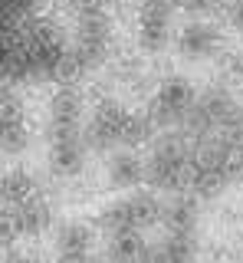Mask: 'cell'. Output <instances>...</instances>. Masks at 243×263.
Returning <instances> with one entry per match:
<instances>
[{
  "mask_svg": "<svg viewBox=\"0 0 243 263\" xmlns=\"http://www.w3.org/2000/svg\"><path fill=\"white\" fill-rule=\"evenodd\" d=\"M145 181L151 184V191L188 194V184H191V142L177 128L158 132V135L148 142Z\"/></svg>",
  "mask_w": 243,
  "mask_h": 263,
  "instance_id": "6da1fadb",
  "label": "cell"
},
{
  "mask_svg": "<svg viewBox=\"0 0 243 263\" xmlns=\"http://www.w3.org/2000/svg\"><path fill=\"white\" fill-rule=\"evenodd\" d=\"M112 16L102 0H76V23H72L69 53L79 63L83 76L95 72L112 53Z\"/></svg>",
  "mask_w": 243,
  "mask_h": 263,
  "instance_id": "7a4b0ae2",
  "label": "cell"
},
{
  "mask_svg": "<svg viewBox=\"0 0 243 263\" xmlns=\"http://www.w3.org/2000/svg\"><path fill=\"white\" fill-rule=\"evenodd\" d=\"M194 86L184 76H168L161 79V86L155 89V96L148 99V109L145 115L151 119V125L158 132H171V128H181L184 115L191 112L194 105Z\"/></svg>",
  "mask_w": 243,
  "mask_h": 263,
  "instance_id": "3957f363",
  "label": "cell"
},
{
  "mask_svg": "<svg viewBox=\"0 0 243 263\" xmlns=\"http://www.w3.org/2000/svg\"><path fill=\"white\" fill-rule=\"evenodd\" d=\"M125 122H128V112L121 109L112 96H102L95 99L92 105V115L83 125V142L89 152H99V155H109L121 148V132H125Z\"/></svg>",
  "mask_w": 243,
  "mask_h": 263,
  "instance_id": "277c9868",
  "label": "cell"
},
{
  "mask_svg": "<svg viewBox=\"0 0 243 263\" xmlns=\"http://www.w3.org/2000/svg\"><path fill=\"white\" fill-rule=\"evenodd\" d=\"M174 40L171 0H138V53L161 56Z\"/></svg>",
  "mask_w": 243,
  "mask_h": 263,
  "instance_id": "5b68a950",
  "label": "cell"
},
{
  "mask_svg": "<svg viewBox=\"0 0 243 263\" xmlns=\"http://www.w3.org/2000/svg\"><path fill=\"white\" fill-rule=\"evenodd\" d=\"M86 125V96L76 82H63L50 99L46 109V135L50 138H66V135H83Z\"/></svg>",
  "mask_w": 243,
  "mask_h": 263,
  "instance_id": "8992f818",
  "label": "cell"
},
{
  "mask_svg": "<svg viewBox=\"0 0 243 263\" xmlns=\"http://www.w3.org/2000/svg\"><path fill=\"white\" fill-rule=\"evenodd\" d=\"M174 43H177V56L184 63H207L214 56H220L224 33L214 20H191L181 27Z\"/></svg>",
  "mask_w": 243,
  "mask_h": 263,
  "instance_id": "52a82bcc",
  "label": "cell"
},
{
  "mask_svg": "<svg viewBox=\"0 0 243 263\" xmlns=\"http://www.w3.org/2000/svg\"><path fill=\"white\" fill-rule=\"evenodd\" d=\"M89 161V148L83 142V135H66V138H50V155H46V164H50L53 178L59 181H72L86 171Z\"/></svg>",
  "mask_w": 243,
  "mask_h": 263,
  "instance_id": "ba28073f",
  "label": "cell"
},
{
  "mask_svg": "<svg viewBox=\"0 0 243 263\" xmlns=\"http://www.w3.org/2000/svg\"><path fill=\"white\" fill-rule=\"evenodd\" d=\"M13 227H17L20 237H43L50 234L53 224H56V214H53V204L46 201L43 194H30L27 201H20L17 208H13Z\"/></svg>",
  "mask_w": 243,
  "mask_h": 263,
  "instance_id": "9c48e42d",
  "label": "cell"
},
{
  "mask_svg": "<svg viewBox=\"0 0 243 263\" xmlns=\"http://www.w3.org/2000/svg\"><path fill=\"white\" fill-rule=\"evenodd\" d=\"M145 181V158L132 148H115L105 155V184L115 191H135Z\"/></svg>",
  "mask_w": 243,
  "mask_h": 263,
  "instance_id": "30bf717a",
  "label": "cell"
},
{
  "mask_svg": "<svg viewBox=\"0 0 243 263\" xmlns=\"http://www.w3.org/2000/svg\"><path fill=\"white\" fill-rule=\"evenodd\" d=\"M53 250L59 263H83L92 250V227L83 224V220H63L56 227Z\"/></svg>",
  "mask_w": 243,
  "mask_h": 263,
  "instance_id": "8fae6325",
  "label": "cell"
},
{
  "mask_svg": "<svg viewBox=\"0 0 243 263\" xmlns=\"http://www.w3.org/2000/svg\"><path fill=\"white\" fill-rule=\"evenodd\" d=\"M197 197L194 194H171L161 204V227L165 234H197Z\"/></svg>",
  "mask_w": 243,
  "mask_h": 263,
  "instance_id": "7c38bea8",
  "label": "cell"
},
{
  "mask_svg": "<svg viewBox=\"0 0 243 263\" xmlns=\"http://www.w3.org/2000/svg\"><path fill=\"white\" fill-rule=\"evenodd\" d=\"M95 227H99L105 237H118V234H132V230H138L128 197H118V201L105 204V208L95 214Z\"/></svg>",
  "mask_w": 243,
  "mask_h": 263,
  "instance_id": "4fadbf2b",
  "label": "cell"
},
{
  "mask_svg": "<svg viewBox=\"0 0 243 263\" xmlns=\"http://www.w3.org/2000/svg\"><path fill=\"white\" fill-rule=\"evenodd\" d=\"M145 247L148 243L141 240V230L118 234V237H105V260L109 263H141Z\"/></svg>",
  "mask_w": 243,
  "mask_h": 263,
  "instance_id": "5bb4252c",
  "label": "cell"
},
{
  "mask_svg": "<svg viewBox=\"0 0 243 263\" xmlns=\"http://www.w3.org/2000/svg\"><path fill=\"white\" fill-rule=\"evenodd\" d=\"M30 194H36V181H33L30 171L10 168V171H4V175H0V197H4L7 204H13V208H17V204L27 201Z\"/></svg>",
  "mask_w": 243,
  "mask_h": 263,
  "instance_id": "9a60e30c",
  "label": "cell"
},
{
  "mask_svg": "<svg viewBox=\"0 0 243 263\" xmlns=\"http://www.w3.org/2000/svg\"><path fill=\"white\" fill-rule=\"evenodd\" d=\"M128 204H132V214H135V224H138V230L145 227H155L161 224V197L158 191H135V194H128Z\"/></svg>",
  "mask_w": 243,
  "mask_h": 263,
  "instance_id": "2e32d148",
  "label": "cell"
},
{
  "mask_svg": "<svg viewBox=\"0 0 243 263\" xmlns=\"http://www.w3.org/2000/svg\"><path fill=\"white\" fill-rule=\"evenodd\" d=\"M158 243H161V250H165L168 263H194L197 253H200L197 234H165Z\"/></svg>",
  "mask_w": 243,
  "mask_h": 263,
  "instance_id": "e0dca14e",
  "label": "cell"
},
{
  "mask_svg": "<svg viewBox=\"0 0 243 263\" xmlns=\"http://www.w3.org/2000/svg\"><path fill=\"white\" fill-rule=\"evenodd\" d=\"M27 148H30L27 122H23V119L0 122V155H4V158H20Z\"/></svg>",
  "mask_w": 243,
  "mask_h": 263,
  "instance_id": "ac0fdd59",
  "label": "cell"
},
{
  "mask_svg": "<svg viewBox=\"0 0 243 263\" xmlns=\"http://www.w3.org/2000/svg\"><path fill=\"white\" fill-rule=\"evenodd\" d=\"M23 119V96L13 82H0V122Z\"/></svg>",
  "mask_w": 243,
  "mask_h": 263,
  "instance_id": "d6986e66",
  "label": "cell"
},
{
  "mask_svg": "<svg viewBox=\"0 0 243 263\" xmlns=\"http://www.w3.org/2000/svg\"><path fill=\"white\" fill-rule=\"evenodd\" d=\"M174 10H184V13H194V16H204V13H214V10H224L227 0H171Z\"/></svg>",
  "mask_w": 243,
  "mask_h": 263,
  "instance_id": "ffe728a7",
  "label": "cell"
},
{
  "mask_svg": "<svg viewBox=\"0 0 243 263\" xmlns=\"http://www.w3.org/2000/svg\"><path fill=\"white\" fill-rule=\"evenodd\" d=\"M224 20H227V27L233 33L243 36V0H227L224 4Z\"/></svg>",
  "mask_w": 243,
  "mask_h": 263,
  "instance_id": "44dd1931",
  "label": "cell"
},
{
  "mask_svg": "<svg viewBox=\"0 0 243 263\" xmlns=\"http://www.w3.org/2000/svg\"><path fill=\"white\" fill-rule=\"evenodd\" d=\"M0 263H43L36 257V253H27V250H7L4 257H0Z\"/></svg>",
  "mask_w": 243,
  "mask_h": 263,
  "instance_id": "7402d4cb",
  "label": "cell"
},
{
  "mask_svg": "<svg viewBox=\"0 0 243 263\" xmlns=\"http://www.w3.org/2000/svg\"><path fill=\"white\" fill-rule=\"evenodd\" d=\"M227 72H230V76H237V79H243V46L237 49V53L227 56Z\"/></svg>",
  "mask_w": 243,
  "mask_h": 263,
  "instance_id": "603a6c76",
  "label": "cell"
},
{
  "mask_svg": "<svg viewBox=\"0 0 243 263\" xmlns=\"http://www.w3.org/2000/svg\"><path fill=\"white\" fill-rule=\"evenodd\" d=\"M10 214H13V204H7L4 197H0V220H10Z\"/></svg>",
  "mask_w": 243,
  "mask_h": 263,
  "instance_id": "cb8c5ba5",
  "label": "cell"
}]
</instances>
